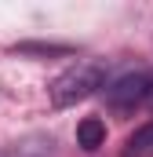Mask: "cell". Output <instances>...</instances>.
Instances as JSON below:
<instances>
[{
	"instance_id": "8992f818",
	"label": "cell",
	"mask_w": 153,
	"mask_h": 157,
	"mask_svg": "<svg viewBox=\"0 0 153 157\" xmlns=\"http://www.w3.org/2000/svg\"><path fill=\"white\" fill-rule=\"evenodd\" d=\"M22 55H66V44H18Z\"/></svg>"
},
{
	"instance_id": "3957f363",
	"label": "cell",
	"mask_w": 153,
	"mask_h": 157,
	"mask_svg": "<svg viewBox=\"0 0 153 157\" xmlns=\"http://www.w3.org/2000/svg\"><path fill=\"white\" fill-rule=\"evenodd\" d=\"M55 154V139L51 135H26L15 143H4L0 157H51Z\"/></svg>"
},
{
	"instance_id": "5b68a950",
	"label": "cell",
	"mask_w": 153,
	"mask_h": 157,
	"mask_svg": "<svg viewBox=\"0 0 153 157\" xmlns=\"http://www.w3.org/2000/svg\"><path fill=\"white\" fill-rule=\"evenodd\" d=\"M120 157H153V121L142 124V128H135V132L128 135Z\"/></svg>"
},
{
	"instance_id": "277c9868",
	"label": "cell",
	"mask_w": 153,
	"mask_h": 157,
	"mask_svg": "<svg viewBox=\"0 0 153 157\" xmlns=\"http://www.w3.org/2000/svg\"><path fill=\"white\" fill-rule=\"evenodd\" d=\"M102 143H106V124L99 117H84L76 124V146H80V150L91 154V150H99Z\"/></svg>"
},
{
	"instance_id": "7a4b0ae2",
	"label": "cell",
	"mask_w": 153,
	"mask_h": 157,
	"mask_svg": "<svg viewBox=\"0 0 153 157\" xmlns=\"http://www.w3.org/2000/svg\"><path fill=\"white\" fill-rule=\"evenodd\" d=\"M153 95V73L150 70H128V73H120L117 80L106 84V102L113 106V110H135L139 102H146Z\"/></svg>"
},
{
	"instance_id": "6da1fadb",
	"label": "cell",
	"mask_w": 153,
	"mask_h": 157,
	"mask_svg": "<svg viewBox=\"0 0 153 157\" xmlns=\"http://www.w3.org/2000/svg\"><path fill=\"white\" fill-rule=\"evenodd\" d=\"M102 80H106V66L102 62H76V66H69L66 73H58L51 80V88H47L51 106L55 110H69L76 102L91 99L102 88Z\"/></svg>"
}]
</instances>
